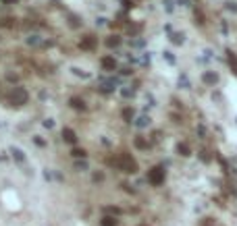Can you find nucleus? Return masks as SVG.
<instances>
[{
    "mask_svg": "<svg viewBox=\"0 0 237 226\" xmlns=\"http://www.w3.org/2000/svg\"><path fill=\"white\" fill-rule=\"evenodd\" d=\"M11 102L15 106H23V104H27V91L23 87H15L13 93H11Z\"/></svg>",
    "mask_w": 237,
    "mask_h": 226,
    "instance_id": "nucleus-1",
    "label": "nucleus"
},
{
    "mask_svg": "<svg viewBox=\"0 0 237 226\" xmlns=\"http://www.w3.org/2000/svg\"><path fill=\"white\" fill-rule=\"evenodd\" d=\"M117 164L121 166V168H123L125 172H135V168H137V166H135V162H133L129 156H121Z\"/></svg>",
    "mask_w": 237,
    "mask_h": 226,
    "instance_id": "nucleus-2",
    "label": "nucleus"
},
{
    "mask_svg": "<svg viewBox=\"0 0 237 226\" xmlns=\"http://www.w3.org/2000/svg\"><path fill=\"white\" fill-rule=\"evenodd\" d=\"M150 180H152L154 185L162 183V170H160V168H154V170L150 172Z\"/></svg>",
    "mask_w": 237,
    "mask_h": 226,
    "instance_id": "nucleus-3",
    "label": "nucleus"
},
{
    "mask_svg": "<svg viewBox=\"0 0 237 226\" xmlns=\"http://www.w3.org/2000/svg\"><path fill=\"white\" fill-rule=\"evenodd\" d=\"M63 139H65V141H69V143H75V141H77L75 133H73L71 129H65V131H63Z\"/></svg>",
    "mask_w": 237,
    "mask_h": 226,
    "instance_id": "nucleus-4",
    "label": "nucleus"
},
{
    "mask_svg": "<svg viewBox=\"0 0 237 226\" xmlns=\"http://www.w3.org/2000/svg\"><path fill=\"white\" fill-rule=\"evenodd\" d=\"M94 46H96V40H94V37H90V35H87V37H83V40H81V48L90 50V48H94Z\"/></svg>",
    "mask_w": 237,
    "mask_h": 226,
    "instance_id": "nucleus-5",
    "label": "nucleus"
},
{
    "mask_svg": "<svg viewBox=\"0 0 237 226\" xmlns=\"http://www.w3.org/2000/svg\"><path fill=\"white\" fill-rule=\"evenodd\" d=\"M71 106H73V108H77V110H83L85 108L83 100H79V98H73V100H71Z\"/></svg>",
    "mask_w": 237,
    "mask_h": 226,
    "instance_id": "nucleus-6",
    "label": "nucleus"
},
{
    "mask_svg": "<svg viewBox=\"0 0 237 226\" xmlns=\"http://www.w3.org/2000/svg\"><path fill=\"white\" fill-rule=\"evenodd\" d=\"M102 67H104V69H114V60L106 56V58H102Z\"/></svg>",
    "mask_w": 237,
    "mask_h": 226,
    "instance_id": "nucleus-7",
    "label": "nucleus"
},
{
    "mask_svg": "<svg viewBox=\"0 0 237 226\" xmlns=\"http://www.w3.org/2000/svg\"><path fill=\"white\" fill-rule=\"evenodd\" d=\"M114 224H117V220L110 218V216H106V218L102 220V226H114Z\"/></svg>",
    "mask_w": 237,
    "mask_h": 226,
    "instance_id": "nucleus-8",
    "label": "nucleus"
},
{
    "mask_svg": "<svg viewBox=\"0 0 237 226\" xmlns=\"http://www.w3.org/2000/svg\"><path fill=\"white\" fill-rule=\"evenodd\" d=\"M13 156L17 158V160H23V151H21V150H17V147H15V150H13Z\"/></svg>",
    "mask_w": 237,
    "mask_h": 226,
    "instance_id": "nucleus-9",
    "label": "nucleus"
},
{
    "mask_svg": "<svg viewBox=\"0 0 237 226\" xmlns=\"http://www.w3.org/2000/svg\"><path fill=\"white\" fill-rule=\"evenodd\" d=\"M73 156L75 158H85V151L83 150H73Z\"/></svg>",
    "mask_w": 237,
    "mask_h": 226,
    "instance_id": "nucleus-10",
    "label": "nucleus"
},
{
    "mask_svg": "<svg viewBox=\"0 0 237 226\" xmlns=\"http://www.w3.org/2000/svg\"><path fill=\"white\" fill-rule=\"evenodd\" d=\"M75 168H77V170H87V164H85V162H77Z\"/></svg>",
    "mask_w": 237,
    "mask_h": 226,
    "instance_id": "nucleus-11",
    "label": "nucleus"
},
{
    "mask_svg": "<svg viewBox=\"0 0 237 226\" xmlns=\"http://www.w3.org/2000/svg\"><path fill=\"white\" fill-rule=\"evenodd\" d=\"M106 44H108V46H117V44H118V37H110Z\"/></svg>",
    "mask_w": 237,
    "mask_h": 226,
    "instance_id": "nucleus-12",
    "label": "nucleus"
}]
</instances>
